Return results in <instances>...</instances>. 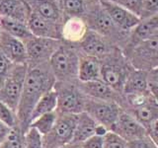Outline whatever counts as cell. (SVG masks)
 I'll use <instances>...</instances> for the list:
<instances>
[{"label": "cell", "instance_id": "cell-1", "mask_svg": "<svg viewBox=\"0 0 158 148\" xmlns=\"http://www.w3.org/2000/svg\"><path fill=\"white\" fill-rule=\"evenodd\" d=\"M56 83L49 62L28 66L24 89L17 110L18 126L25 133L30 126L31 115L38 101L47 92L52 90Z\"/></svg>", "mask_w": 158, "mask_h": 148}, {"label": "cell", "instance_id": "cell-37", "mask_svg": "<svg viewBox=\"0 0 158 148\" xmlns=\"http://www.w3.org/2000/svg\"><path fill=\"white\" fill-rule=\"evenodd\" d=\"M104 137L101 135H93L81 144V148H104Z\"/></svg>", "mask_w": 158, "mask_h": 148}, {"label": "cell", "instance_id": "cell-34", "mask_svg": "<svg viewBox=\"0 0 158 148\" xmlns=\"http://www.w3.org/2000/svg\"><path fill=\"white\" fill-rule=\"evenodd\" d=\"M14 63L4 56V53L0 51V89L2 88L4 82L6 81L10 72L12 70Z\"/></svg>", "mask_w": 158, "mask_h": 148}, {"label": "cell", "instance_id": "cell-28", "mask_svg": "<svg viewBox=\"0 0 158 148\" xmlns=\"http://www.w3.org/2000/svg\"><path fill=\"white\" fill-rule=\"evenodd\" d=\"M57 117H58V113L56 111L44 113V115H42L41 117H37L36 120H34L29 127L35 128L43 136H44L52 130V128L53 127L54 123H56L57 120Z\"/></svg>", "mask_w": 158, "mask_h": 148}, {"label": "cell", "instance_id": "cell-19", "mask_svg": "<svg viewBox=\"0 0 158 148\" xmlns=\"http://www.w3.org/2000/svg\"><path fill=\"white\" fill-rule=\"evenodd\" d=\"M31 11L58 23L64 22V16L56 0H25Z\"/></svg>", "mask_w": 158, "mask_h": 148}, {"label": "cell", "instance_id": "cell-2", "mask_svg": "<svg viewBox=\"0 0 158 148\" xmlns=\"http://www.w3.org/2000/svg\"><path fill=\"white\" fill-rule=\"evenodd\" d=\"M82 18L89 30L110 39L122 49L130 33L123 32L116 26L100 0H87L86 10Z\"/></svg>", "mask_w": 158, "mask_h": 148}, {"label": "cell", "instance_id": "cell-10", "mask_svg": "<svg viewBox=\"0 0 158 148\" xmlns=\"http://www.w3.org/2000/svg\"><path fill=\"white\" fill-rule=\"evenodd\" d=\"M122 110L123 108L117 103L95 100L86 97L84 112L90 115L97 123L106 126L109 130H111Z\"/></svg>", "mask_w": 158, "mask_h": 148}, {"label": "cell", "instance_id": "cell-9", "mask_svg": "<svg viewBox=\"0 0 158 148\" xmlns=\"http://www.w3.org/2000/svg\"><path fill=\"white\" fill-rule=\"evenodd\" d=\"M62 43L63 42L59 39L32 37L25 42L28 66H36L39 64L49 62L53 53L57 51Z\"/></svg>", "mask_w": 158, "mask_h": 148}, {"label": "cell", "instance_id": "cell-31", "mask_svg": "<svg viewBox=\"0 0 158 148\" xmlns=\"http://www.w3.org/2000/svg\"><path fill=\"white\" fill-rule=\"evenodd\" d=\"M0 121L10 128L18 126L17 113L2 102H0Z\"/></svg>", "mask_w": 158, "mask_h": 148}, {"label": "cell", "instance_id": "cell-24", "mask_svg": "<svg viewBox=\"0 0 158 148\" xmlns=\"http://www.w3.org/2000/svg\"><path fill=\"white\" fill-rule=\"evenodd\" d=\"M149 91L148 72L132 68L123 86V95H131Z\"/></svg>", "mask_w": 158, "mask_h": 148}, {"label": "cell", "instance_id": "cell-33", "mask_svg": "<svg viewBox=\"0 0 158 148\" xmlns=\"http://www.w3.org/2000/svg\"><path fill=\"white\" fill-rule=\"evenodd\" d=\"M107 1H111L120 5L140 18L142 11V0H107Z\"/></svg>", "mask_w": 158, "mask_h": 148}, {"label": "cell", "instance_id": "cell-13", "mask_svg": "<svg viewBox=\"0 0 158 148\" xmlns=\"http://www.w3.org/2000/svg\"><path fill=\"white\" fill-rule=\"evenodd\" d=\"M78 86L80 88L81 92L88 98L107 102H114L118 104L123 108V95L114 90L102 79L90 82H80L78 80Z\"/></svg>", "mask_w": 158, "mask_h": 148}, {"label": "cell", "instance_id": "cell-3", "mask_svg": "<svg viewBox=\"0 0 158 148\" xmlns=\"http://www.w3.org/2000/svg\"><path fill=\"white\" fill-rule=\"evenodd\" d=\"M133 67L120 47L101 59V79L123 95L126 80Z\"/></svg>", "mask_w": 158, "mask_h": 148}, {"label": "cell", "instance_id": "cell-29", "mask_svg": "<svg viewBox=\"0 0 158 148\" xmlns=\"http://www.w3.org/2000/svg\"><path fill=\"white\" fill-rule=\"evenodd\" d=\"M0 148H25L24 133L19 126L12 128L7 138L0 145Z\"/></svg>", "mask_w": 158, "mask_h": 148}, {"label": "cell", "instance_id": "cell-39", "mask_svg": "<svg viewBox=\"0 0 158 148\" xmlns=\"http://www.w3.org/2000/svg\"><path fill=\"white\" fill-rule=\"evenodd\" d=\"M12 128H10L9 126H7L6 125H4L3 122L0 121V145H1L4 142V140L7 138Z\"/></svg>", "mask_w": 158, "mask_h": 148}, {"label": "cell", "instance_id": "cell-40", "mask_svg": "<svg viewBox=\"0 0 158 148\" xmlns=\"http://www.w3.org/2000/svg\"><path fill=\"white\" fill-rule=\"evenodd\" d=\"M148 81L158 86V66L148 71Z\"/></svg>", "mask_w": 158, "mask_h": 148}, {"label": "cell", "instance_id": "cell-7", "mask_svg": "<svg viewBox=\"0 0 158 148\" xmlns=\"http://www.w3.org/2000/svg\"><path fill=\"white\" fill-rule=\"evenodd\" d=\"M27 72L28 64H14L6 81L0 89V102L8 106L16 113L22 96Z\"/></svg>", "mask_w": 158, "mask_h": 148}, {"label": "cell", "instance_id": "cell-30", "mask_svg": "<svg viewBox=\"0 0 158 148\" xmlns=\"http://www.w3.org/2000/svg\"><path fill=\"white\" fill-rule=\"evenodd\" d=\"M25 148H44L43 135L33 127H29L24 133Z\"/></svg>", "mask_w": 158, "mask_h": 148}, {"label": "cell", "instance_id": "cell-15", "mask_svg": "<svg viewBox=\"0 0 158 148\" xmlns=\"http://www.w3.org/2000/svg\"><path fill=\"white\" fill-rule=\"evenodd\" d=\"M157 30L158 13L147 18L141 19L140 22L131 31L126 43L122 47V51L123 52V54L127 56L133 47H135L138 43H140L148 38H150Z\"/></svg>", "mask_w": 158, "mask_h": 148}, {"label": "cell", "instance_id": "cell-12", "mask_svg": "<svg viewBox=\"0 0 158 148\" xmlns=\"http://www.w3.org/2000/svg\"><path fill=\"white\" fill-rule=\"evenodd\" d=\"M110 131L115 132L127 142L147 135V128L123 109L121 111Z\"/></svg>", "mask_w": 158, "mask_h": 148}, {"label": "cell", "instance_id": "cell-18", "mask_svg": "<svg viewBox=\"0 0 158 148\" xmlns=\"http://www.w3.org/2000/svg\"><path fill=\"white\" fill-rule=\"evenodd\" d=\"M77 77L80 82L101 80V59L80 52Z\"/></svg>", "mask_w": 158, "mask_h": 148}, {"label": "cell", "instance_id": "cell-14", "mask_svg": "<svg viewBox=\"0 0 158 148\" xmlns=\"http://www.w3.org/2000/svg\"><path fill=\"white\" fill-rule=\"evenodd\" d=\"M27 24L35 37L62 41V23H58L32 12Z\"/></svg>", "mask_w": 158, "mask_h": 148}, {"label": "cell", "instance_id": "cell-23", "mask_svg": "<svg viewBox=\"0 0 158 148\" xmlns=\"http://www.w3.org/2000/svg\"><path fill=\"white\" fill-rule=\"evenodd\" d=\"M97 125V121L86 112L79 113L71 143L81 145L88 138L95 135Z\"/></svg>", "mask_w": 158, "mask_h": 148}, {"label": "cell", "instance_id": "cell-32", "mask_svg": "<svg viewBox=\"0 0 158 148\" xmlns=\"http://www.w3.org/2000/svg\"><path fill=\"white\" fill-rule=\"evenodd\" d=\"M104 139V148H130L127 141L113 131H109Z\"/></svg>", "mask_w": 158, "mask_h": 148}, {"label": "cell", "instance_id": "cell-27", "mask_svg": "<svg viewBox=\"0 0 158 148\" xmlns=\"http://www.w3.org/2000/svg\"><path fill=\"white\" fill-rule=\"evenodd\" d=\"M64 20L71 17H82L86 10L87 0H56Z\"/></svg>", "mask_w": 158, "mask_h": 148}, {"label": "cell", "instance_id": "cell-5", "mask_svg": "<svg viewBox=\"0 0 158 148\" xmlns=\"http://www.w3.org/2000/svg\"><path fill=\"white\" fill-rule=\"evenodd\" d=\"M54 90L57 93L58 113L79 115L84 112L86 96L78 86V80L74 82H56Z\"/></svg>", "mask_w": 158, "mask_h": 148}, {"label": "cell", "instance_id": "cell-16", "mask_svg": "<svg viewBox=\"0 0 158 148\" xmlns=\"http://www.w3.org/2000/svg\"><path fill=\"white\" fill-rule=\"evenodd\" d=\"M100 2L109 14V16L111 17L112 21L123 32L131 33V30L140 22L141 19L137 15L133 14L130 10L120 5L107 1V0H100Z\"/></svg>", "mask_w": 158, "mask_h": 148}, {"label": "cell", "instance_id": "cell-38", "mask_svg": "<svg viewBox=\"0 0 158 148\" xmlns=\"http://www.w3.org/2000/svg\"><path fill=\"white\" fill-rule=\"evenodd\" d=\"M147 134L158 147V120L153 122L152 125L148 127Z\"/></svg>", "mask_w": 158, "mask_h": 148}, {"label": "cell", "instance_id": "cell-6", "mask_svg": "<svg viewBox=\"0 0 158 148\" xmlns=\"http://www.w3.org/2000/svg\"><path fill=\"white\" fill-rule=\"evenodd\" d=\"M125 56L131 65L138 70L148 72L158 66V30Z\"/></svg>", "mask_w": 158, "mask_h": 148}, {"label": "cell", "instance_id": "cell-21", "mask_svg": "<svg viewBox=\"0 0 158 148\" xmlns=\"http://www.w3.org/2000/svg\"><path fill=\"white\" fill-rule=\"evenodd\" d=\"M88 30L82 17H71L62 24V42L76 44Z\"/></svg>", "mask_w": 158, "mask_h": 148}, {"label": "cell", "instance_id": "cell-22", "mask_svg": "<svg viewBox=\"0 0 158 148\" xmlns=\"http://www.w3.org/2000/svg\"><path fill=\"white\" fill-rule=\"evenodd\" d=\"M125 111L128 112L131 116L135 117L147 130L153 122L158 120V106L153 96H151L142 105Z\"/></svg>", "mask_w": 158, "mask_h": 148}, {"label": "cell", "instance_id": "cell-42", "mask_svg": "<svg viewBox=\"0 0 158 148\" xmlns=\"http://www.w3.org/2000/svg\"><path fill=\"white\" fill-rule=\"evenodd\" d=\"M60 148H81V145L75 144V143H69V144H67L65 146H62Z\"/></svg>", "mask_w": 158, "mask_h": 148}, {"label": "cell", "instance_id": "cell-11", "mask_svg": "<svg viewBox=\"0 0 158 148\" xmlns=\"http://www.w3.org/2000/svg\"><path fill=\"white\" fill-rule=\"evenodd\" d=\"M76 47L81 53L97 57L99 59L104 58L116 47H118L110 39L104 38L101 35L89 29L80 39V42L76 43Z\"/></svg>", "mask_w": 158, "mask_h": 148}, {"label": "cell", "instance_id": "cell-25", "mask_svg": "<svg viewBox=\"0 0 158 148\" xmlns=\"http://www.w3.org/2000/svg\"><path fill=\"white\" fill-rule=\"evenodd\" d=\"M0 31L21 39L24 43L34 37L27 23L5 17H0Z\"/></svg>", "mask_w": 158, "mask_h": 148}, {"label": "cell", "instance_id": "cell-36", "mask_svg": "<svg viewBox=\"0 0 158 148\" xmlns=\"http://www.w3.org/2000/svg\"><path fill=\"white\" fill-rule=\"evenodd\" d=\"M128 147L130 148H158L151 138L147 135L141 138H138L133 141L128 142Z\"/></svg>", "mask_w": 158, "mask_h": 148}, {"label": "cell", "instance_id": "cell-17", "mask_svg": "<svg viewBox=\"0 0 158 148\" xmlns=\"http://www.w3.org/2000/svg\"><path fill=\"white\" fill-rule=\"evenodd\" d=\"M0 51L14 64H27V51L25 43L21 39L1 32Z\"/></svg>", "mask_w": 158, "mask_h": 148}, {"label": "cell", "instance_id": "cell-35", "mask_svg": "<svg viewBox=\"0 0 158 148\" xmlns=\"http://www.w3.org/2000/svg\"><path fill=\"white\" fill-rule=\"evenodd\" d=\"M158 13V0H142L140 19H144Z\"/></svg>", "mask_w": 158, "mask_h": 148}, {"label": "cell", "instance_id": "cell-26", "mask_svg": "<svg viewBox=\"0 0 158 148\" xmlns=\"http://www.w3.org/2000/svg\"><path fill=\"white\" fill-rule=\"evenodd\" d=\"M56 109H57V93L53 88L52 90L48 91L44 95H43L42 98L36 104L31 115L30 125L37 117H41L42 115H44V113L56 111Z\"/></svg>", "mask_w": 158, "mask_h": 148}, {"label": "cell", "instance_id": "cell-43", "mask_svg": "<svg viewBox=\"0 0 158 148\" xmlns=\"http://www.w3.org/2000/svg\"><path fill=\"white\" fill-rule=\"evenodd\" d=\"M0 34H1V31H0Z\"/></svg>", "mask_w": 158, "mask_h": 148}, {"label": "cell", "instance_id": "cell-8", "mask_svg": "<svg viewBox=\"0 0 158 148\" xmlns=\"http://www.w3.org/2000/svg\"><path fill=\"white\" fill-rule=\"evenodd\" d=\"M78 115L58 113L52 130L43 136L44 148H60L72 142Z\"/></svg>", "mask_w": 158, "mask_h": 148}, {"label": "cell", "instance_id": "cell-4", "mask_svg": "<svg viewBox=\"0 0 158 148\" xmlns=\"http://www.w3.org/2000/svg\"><path fill=\"white\" fill-rule=\"evenodd\" d=\"M79 56L80 51L76 44L62 43L49 60V65L56 82H74L78 80Z\"/></svg>", "mask_w": 158, "mask_h": 148}, {"label": "cell", "instance_id": "cell-41", "mask_svg": "<svg viewBox=\"0 0 158 148\" xmlns=\"http://www.w3.org/2000/svg\"><path fill=\"white\" fill-rule=\"evenodd\" d=\"M149 91L152 94V96H153V98H154V100H155L157 106H158V86L155 85V84L149 82Z\"/></svg>", "mask_w": 158, "mask_h": 148}, {"label": "cell", "instance_id": "cell-20", "mask_svg": "<svg viewBox=\"0 0 158 148\" xmlns=\"http://www.w3.org/2000/svg\"><path fill=\"white\" fill-rule=\"evenodd\" d=\"M31 13L25 0H0V17L27 23Z\"/></svg>", "mask_w": 158, "mask_h": 148}]
</instances>
